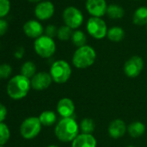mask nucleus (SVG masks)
<instances>
[{"mask_svg": "<svg viewBox=\"0 0 147 147\" xmlns=\"http://www.w3.org/2000/svg\"><path fill=\"white\" fill-rule=\"evenodd\" d=\"M80 127L71 117L62 118L55 128L56 138L62 142H72L80 134Z\"/></svg>", "mask_w": 147, "mask_h": 147, "instance_id": "1", "label": "nucleus"}, {"mask_svg": "<svg viewBox=\"0 0 147 147\" xmlns=\"http://www.w3.org/2000/svg\"><path fill=\"white\" fill-rule=\"evenodd\" d=\"M30 88V79L20 74L10 79L7 84V93L11 99L20 100L28 95Z\"/></svg>", "mask_w": 147, "mask_h": 147, "instance_id": "2", "label": "nucleus"}, {"mask_svg": "<svg viewBox=\"0 0 147 147\" xmlns=\"http://www.w3.org/2000/svg\"><path fill=\"white\" fill-rule=\"evenodd\" d=\"M96 59V53L90 46H83L78 47L75 52L72 62L78 69H86L91 66Z\"/></svg>", "mask_w": 147, "mask_h": 147, "instance_id": "3", "label": "nucleus"}, {"mask_svg": "<svg viewBox=\"0 0 147 147\" xmlns=\"http://www.w3.org/2000/svg\"><path fill=\"white\" fill-rule=\"evenodd\" d=\"M72 70L69 64L65 60H56L50 67L49 74L56 84L66 83L71 76Z\"/></svg>", "mask_w": 147, "mask_h": 147, "instance_id": "4", "label": "nucleus"}, {"mask_svg": "<svg viewBox=\"0 0 147 147\" xmlns=\"http://www.w3.org/2000/svg\"><path fill=\"white\" fill-rule=\"evenodd\" d=\"M34 49L37 55L47 59L55 53L56 46L53 38H50L47 35H42L36 39L34 42Z\"/></svg>", "mask_w": 147, "mask_h": 147, "instance_id": "5", "label": "nucleus"}, {"mask_svg": "<svg viewBox=\"0 0 147 147\" xmlns=\"http://www.w3.org/2000/svg\"><path fill=\"white\" fill-rule=\"evenodd\" d=\"M42 126V125L38 117H29L22 122L20 134L23 139L32 140L40 134Z\"/></svg>", "mask_w": 147, "mask_h": 147, "instance_id": "6", "label": "nucleus"}, {"mask_svg": "<svg viewBox=\"0 0 147 147\" xmlns=\"http://www.w3.org/2000/svg\"><path fill=\"white\" fill-rule=\"evenodd\" d=\"M87 30L94 39H103L107 34V23L101 17H91L87 22Z\"/></svg>", "mask_w": 147, "mask_h": 147, "instance_id": "7", "label": "nucleus"}, {"mask_svg": "<svg viewBox=\"0 0 147 147\" xmlns=\"http://www.w3.org/2000/svg\"><path fill=\"white\" fill-rule=\"evenodd\" d=\"M62 17L65 25L72 29L78 28L83 23L84 20V16L81 11L74 6L67 7L62 13Z\"/></svg>", "mask_w": 147, "mask_h": 147, "instance_id": "8", "label": "nucleus"}, {"mask_svg": "<svg viewBox=\"0 0 147 147\" xmlns=\"http://www.w3.org/2000/svg\"><path fill=\"white\" fill-rule=\"evenodd\" d=\"M144 68V61L139 56H133L127 59L124 65V72L129 78L138 77Z\"/></svg>", "mask_w": 147, "mask_h": 147, "instance_id": "9", "label": "nucleus"}, {"mask_svg": "<svg viewBox=\"0 0 147 147\" xmlns=\"http://www.w3.org/2000/svg\"><path fill=\"white\" fill-rule=\"evenodd\" d=\"M52 81L53 79L49 73L45 71L37 72L30 79L31 88L36 90H43L50 86Z\"/></svg>", "mask_w": 147, "mask_h": 147, "instance_id": "10", "label": "nucleus"}, {"mask_svg": "<svg viewBox=\"0 0 147 147\" xmlns=\"http://www.w3.org/2000/svg\"><path fill=\"white\" fill-rule=\"evenodd\" d=\"M55 6L50 1L40 2L35 8V16L38 20L46 21L53 16Z\"/></svg>", "mask_w": 147, "mask_h": 147, "instance_id": "11", "label": "nucleus"}, {"mask_svg": "<svg viewBox=\"0 0 147 147\" xmlns=\"http://www.w3.org/2000/svg\"><path fill=\"white\" fill-rule=\"evenodd\" d=\"M86 9L93 17H101L107 13L106 0H87Z\"/></svg>", "mask_w": 147, "mask_h": 147, "instance_id": "12", "label": "nucleus"}, {"mask_svg": "<svg viewBox=\"0 0 147 147\" xmlns=\"http://www.w3.org/2000/svg\"><path fill=\"white\" fill-rule=\"evenodd\" d=\"M23 30L28 37L34 38V39L39 38L40 36L42 35V34L44 32L42 25L36 20L27 21L23 24Z\"/></svg>", "mask_w": 147, "mask_h": 147, "instance_id": "13", "label": "nucleus"}, {"mask_svg": "<svg viewBox=\"0 0 147 147\" xmlns=\"http://www.w3.org/2000/svg\"><path fill=\"white\" fill-rule=\"evenodd\" d=\"M75 109L74 102L67 97L62 98L56 106L57 113L62 117V118H68L71 117V115L74 114Z\"/></svg>", "mask_w": 147, "mask_h": 147, "instance_id": "14", "label": "nucleus"}, {"mask_svg": "<svg viewBox=\"0 0 147 147\" xmlns=\"http://www.w3.org/2000/svg\"><path fill=\"white\" fill-rule=\"evenodd\" d=\"M127 130V127L124 121L120 119L113 120L108 127V134L109 136L113 139H119L125 135Z\"/></svg>", "mask_w": 147, "mask_h": 147, "instance_id": "15", "label": "nucleus"}, {"mask_svg": "<svg viewBox=\"0 0 147 147\" xmlns=\"http://www.w3.org/2000/svg\"><path fill=\"white\" fill-rule=\"evenodd\" d=\"M97 141L92 134H80L73 141L72 147H96Z\"/></svg>", "mask_w": 147, "mask_h": 147, "instance_id": "16", "label": "nucleus"}, {"mask_svg": "<svg viewBox=\"0 0 147 147\" xmlns=\"http://www.w3.org/2000/svg\"><path fill=\"white\" fill-rule=\"evenodd\" d=\"M128 134L133 138H139L146 132V126L140 121H134L127 127Z\"/></svg>", "mask_w": 147, "mask_h": 147, "instance_id": "17", "label": "nucleus"}, {"mask_svg": "<svg viewBox=\"0 0 147 147\" xmlns=\"http://www.w3.org/2000/svg\"><path fill=\"white\" fill-rule=\"evenodd\" d=\"M133 23L139 26H144L147 25V7L142 6L138 8L133 17Z\"/></svg>", "mask_w": 147, "mask_h": 147, "instance_id": "18", "label": "nucleus"}, {"mask_svg": "<svg viewBox=\"0 0 147 147\" xmlns=\"http://www.w3.org/2000/svg\"><path fill=\"white\" fill-rule=\"evenodd\" d=\"M38 118H39L42 125L44 127H50V126L54 125L57 120L55 113L51 110L43 111Z\"/></svg>", "mask_w": 147, "mask_h": 147, "instance_id": "19", "label": "nucleus"}, {"mask_svg": "<svg viewBox=\"0 0 147 147\" xmlns=\"http://www.w3.org/2000/svg\"><path fill=\"white\" fill-rule=\"evenodd\" d=\"M107 36L113 42H120L125 37V31L122 28L114 26L108 29Z\"/></svg>", "mask_w": 147, "mask_h": 147, "instance_id": "20", "label": "nucleus"}, {"mask_svg": "<svg viewBox=\"0 0 147 147\" xmlns=\"http://www.w3.org/2000/svg\"><path fill=\"white\" fill-rule=\"evenodd\" d=\"M106 14L111 19H120L124 16L125 10L120 5L113 3L107 6Z\"/></svg>", "mask_w": 147, "mask_h": 147, "instance_id": "21", "label": "nucleus"}, {"mask_svg": "<svg viewBox=\"0 0 147 147\" xmlns=\"http://www.w3.org/2000/svg\"><path fill=\"white\" fill-rule=\"evenodd\" d=\"M36 71V66L32 61H27L23 64L21 67V74L28 78H32Z\"/></svg>", "mask_w": 147, "mask_h": 147, "instance_id": "22", "label": "nucleus"}, {"mask_svg": "<svg viewBox=\"0 0 147 147\" xmlns=\"http://www.w3.org/2000/svg\"><path fill=\"white\" fill-rule=\"evenodd\" d=\"M72 42L73 44L77 47H81L86 45L87 42V36L86 34L81 31V30H76L75 32H73L72 37H71Z\"/></svg>", "mask_w": 147, "mask_h": 147, "instance_id": "23", "label": "nucleus"}, {"mask_svg": "<svg viewBox=\"0 0 147 147\" xmlns=\"http://www.w3.org/2000/svg\"><path fill=\"white\" fill-rule=\"evenodd\" d=\"M94 128H95V124L91 118L83 119L80 124V129L81 131V134H92V133L94 131Z\"/></svg>", "mask_w": 147, "mask_h": 147, "instance_id": "24", "label": "nucleus"}, {"mask_svg": "<svg viewBox=\"0 0 147 147\" xmlns=\"http://www.w3.org/2000/svg\"><path fill=\"white\" fill-rule=\"evenodd\" d=\"M72 34H73L72 28H70L68 27L67 25L61 26V27L58 28V31H57V38H58L60 40L67 41V40H68L69 39H71Z\"/></svg>", "mask_w": 147, "mask_h": 147, "instance_id": "25", "label": "nucleus"}, {"mask_svg": "<svg viewBox=\"0 0 147 147\" xmlns=\"http://www.w3.org/2000/svg\"><path fill=\"white\" fill-rule=\"evenodd\" d=\"M10 134L8 126L3 122L0 123V146L6 144L10 139Z\"/></svg>", "mask_w": 147, "mask_h": 147, "instance_id": "26", "label": "nucleus"}, {"mask_svg": "<svg viewBox=\"0 0 147 147\" xmlns=\"http://www.w3.org/2000/svg\"><path fill=\"white\" fill-rule=\"evenodd\" d=\"M10 10V0H0V18L6 16Z\"/></svg>", "mask_w": 147, "mask_h": 147, "instance_id": "27", "label": "nucleus"}, {"mask_svg": "<svg viewBox=\"0 0 147 147\" xmlns=\"http://www.w3.org/2000/svg\"><path fill=\"white\" fill-rule=\"evenodd\" d=\"M12 68L8 64H2L0 65V78L6 79L9 78L11 75Z\"/></svg>", "mask_w": 147, "mask_h": 147, "instance_id": "28", "label": "nucleus"}, {"mask_svg": "<svg viewBox=\"0 0 147 147\" xmlns=\"http://www.w3.org/2000/svg\"><path fill=\"white\" fill-rule=\"evenodd\" d=\"M57 31H58V28L53 24L48 25L44 30L45 35H47L50 38H54L55 36H57Z\"/></svg>", "mask_w": 147, "mask_h": 147, "instance_id": "29", "label": "nucleus"}, {"mask_svg": "<svg viewBox=\"0 0 147 147\" xmlns=\"http://www.w3.org/2000/svg\"><path fill=\"white\" fill-rule=\"evenodd\" d=\"M9 28V24L6 20L3 18H0V36H3L5 34Z\"/></svg>", "mask_w": 147, "mask_h": 147, "instance_id": "30", "label": "nucleus"}, {"mask_svg": "<svg viewBox=\"0 0 147 147\" xmlns=\"http://www.w3.org/2000/svg\"><path fill=\"white\" fill-rule=\"evenodd\" d=\"M7 116V109L4 105L0 103V123L3 122Z\"/></svg>", "mask_w": 147, "mask_h": 147, "instance_id": "31", "label": "nucleus"}, {"mask_svg": "<svg viewBox=\"0 0 147 147\" xmlns=\"http://www.w3.org/2000/svg\"><path fill=\"white\" fill-rule=\"evenodd\" d=\"M23 54H24V48H23V47H19L16 50V52H15V53H14V56H15L16 59H22V58L23 57Z\"/></svg>", "mask_w": 147, "mask_h": 147, "instance_id": "32", "label": "nucleus"}, {"mask_svg": "<svg viewBox=\"0 0 147 147\" xmlns=\"http://www.w3.org/2000/svg\"><path fill=\"white\" fill-rule=\"evenodd\" d=\"M29 2H31V3H37V2H40L41 0H28Z\"/></svg>", "mask_w": 147, "mask_h": 147, "instance_id": "33", "label": "nucleus"}, {"mask_svg": "<svg viewBox=\"0 0 147 147\" xmlns=\"http://www.w3.org/2000/svg\"><path fill=\"white\" fill-rule=\"evenodd\" d=\"M47 147H58V146H47Z\"/></svg>", "mask_w": 147, "mask_h": 147, "instance_id": "34", "label": "nucleus"}, {"mask_svg": "<svg viewBox=\"0 0 147 147\" xmlns=\"http://www.w3.org/2000/svg\"><path fill=\"white\" fill-rule=\"evenodd\" d=\"M127 147H135V146H127Z\"/></svg>", "mask_w": 147, "mask_h": 147, "instance_id": "35", "label": "nucleus"}, {"mask_svg": "<svg viewBox=\"0 0 147 147\" xmlns=\"http://www.w3.org/2000/svg\"><path fill=\"white\" fill-rule=\"evenodd\" d=\"M0 147H4L3 146H0Z\"/></svg>", "mask_w": 147, "mask_h": 147, "instance_id": "36", "label": "nucleus"}, {"mask_svg": "<svg viewBox=\"0 0 147 147\" xmlns=\"http://www.w3.org/2000/svg\"><path fill=\"white\" fill-rule=\"evenodd\" d=\"M146 26H147V25H146ZM146 28H147V27H146Z\"/></svg>", "mask_w": 147, "mask_h": 147, "instance_id": "37", "label": "nucleus"}, {"mask_svg": "<svg viewBox=\"0 0 147 147\" xmlns=\"http://www.w3.org/2000/svg\"><path fill=\"white\" fill-rule=\"evenodd\" d=\"M0 79H1V78H0Z\"/></svg>", "mask_w": 147, "mask_h": 147, "instance_id": "38", "label": "nucleus"}]
</instances>
